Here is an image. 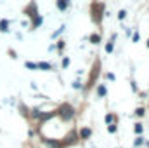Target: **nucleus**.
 Listing matches in <instances>:
<instances>
[{
  "label": "nucleus",
  "mask_w": 149,
  "mask_h": 148,
  "mask_svg": "<svg viewBox=\"0 0 149 148\" xmlns=\"http://www.w3.org/2000/svg\"><path fill=\"white\" fill-rule=\"evenodd\" d=\"M104 9H106L104 2H97V0H94V2L90 4V18H92V21H94L97 26H101V25H102Z\"/></svg>",
  "instance_id": "f257e3e1"
},
{
  "label": "nucleus",
  "mask_w": 149,
  "mask_h": 148,
  "mask_svg": "<svg viewBox=\"0 0 149 148\" xmlns=\"http://www.w3.org/2000/svg\"><path fill=\"white\" fill-rule=\"evenodd\" d=\"M99 72H101V61L99 59H95V63H94V66H92V70H90V77H88V80H87V84H83V92H88L92 87H94V84L97 82V77H99Z\"/></svg>",
  "instance_id": "f03ea898"
},
{
  "label": "nucleus",
  "mask_w": 149,
  "mask_h": 148,
  "mask_svg": "<svg viewBox=\"0 0 149 148\" xmlns=\"http://www.w3.org/2000/svg\"><path fill=\"white\" fill-rule=\"evenodd\" d=\"M57 111H59V117H61L63 120H71V118L74 117V108L70 105V103H63Z\"/></svg>",
  "instance_id": "7ed1b4c3"
},
{
  "label": "nucleus",
  "mask_w": 149,
  "mask_h": 148,
  "mask_svg": "<svg viewBox=\"0 0 149 148\" xmlns=\"http://www.w3.org/2000/svg\"><path fill=\"white\" fill-rule=\"evenodd\" d=\"M23 14L26 16V18H30V19H35L38 14V5H37V2L35 0H30L28 2V5L26 7H23Z\"/></svg>",
  "instance_id": "20e7f679"
},
{
  "label": "nucleus",
  "mask_w": 149,
  "mask_h": 148,
  "mask_svg": "<svg viewBox=\"0 0 149 148\" xmlns=\"http://www.w3.org/2000/svg\"><path fill=\"white\" fill-rule=\"evenodd\" d=\"M56 5L59 11H68L71 5V0H56Z\"/></svg>",
  "instance_id": "39448f33"
},
{
  "label": "nucleus",
  "mask_w": 149,
  "mask_h": 148,
  "mask_svg": "<svg viewBox=\"0 0 149 148\" xmlns=\"http://www.w3.org/2000/svg\"><path fill=\"white\" fill-rule=\"evenodd\" d=\"M42 23H43V18H42V16L38 14L37 18H35V19H31V25H30V30L33 32V30H37V28H40V26H42Z\"/></svg>",
  "instance_id": "423d86ee"
},
{
  "label": "nucleus",
  "mask_w": 149,
  "mask_h": 148,
  "mask_svg": "<svg viewBox=\"0 0 149 148\" xmlns=\"http://www.w3.org/2000/svg\"><path fill=\"white\" fill-rule=\"evenodd\" d=\"M37 66H38V70H42V72H50L54 68V65L52 63H47V61H38Z\"/></svg>",
  "instance_id": "0eeeda50"
},
{
  "label": "nucleus",
  "mask_w": 149,
  "mask_h": 148,
  "mask_svg": "<svg viewBox=\"0 0 149 148\" xmlns=\"http://www.w3.org/2000/svg\"><path fill=\"white\" fill-rule=\"evenodd\" d=\"M9 26H10V21L9 19H5V18L0 19V33H9V30H10Z\"/></svg>",
  "instance_id": "6e6552de"
},
{
  "label": "nucleus",
  "mask_w": 149,
  "mask_h": 148,
  "mask_svg": "<svg viewBox=\"0 0 149 148\" xmlns=\"http://www.w3.org/2000/svg\"><path fill=\"white\" fill-rule=\"evenodd\" d=\"M114 42H116V33H113L111 37H109V40H108V44H106V52L108 54H111L113 49H114Z\"/></svg>",
  "instance_id": "1a4fd4ad"
},
{
  "label": "nucleus",
  "mask_w": 149,
  "mask_h": 148,
  "mask_svg": "<svg viewBox=\"0 0 149 148\" xmlns=\"http://www.w3.org/2000/svg\"><path fill=\"white\" fill-rule=\"evenodd\" d=\"M90 136H92V129H90V127H83V129L80 131V134H78L80 140H88Z\"/></svg>",
  "instance_id": "9d476101"
},
{
  "label": "nucleus",
  "mask_w": 149,
  "mask_h": 148,
  "mask_svg": "<svg viewBox=\"0 0 149 148\" xmlns=\"http://www.w3.org/2000/svg\"><path fill=\"white\" fill-rule=\"evenodd\" d=\"M108 94V87H106V84H99L97 85V96L99 98H104Z\"/></svg>",
  "instance_id": "9b49d317"
},
{
  "label": "nucleus",
  "mask_w": 149,
  "mask_h": 148,
  "mask_svg": "<svg viewBox=\"0 0 149 148\" xmlns=\"http://www.w3.org/2000/svg\"><path fill=\"white\" fill-rule=\"evenodd\" d=\"M88 42H92V44H95V45H97V44H101V42H102V37H101L99 33H90V35H88Z\"/></svg>",
  "instance_id": "f8f14e48"
},
{
  "label": "nucleus",
  "mask_w": 149,
  "mask_h": 148,
  "mask_svg": "<svg viewBox=\"0 0 149 148\" xmlns=\"http://www.w3.org/2000/svg\"><path fill=\"white\" fill-rule=\"evenodd\" d=\"M104 120H106V124H113V122H118V118H116V115H114V113H108Z\"/></svg>",
  "instance_id": "ddd939ff"
},
{
  "label": "nucleus",
  "mask_w": 149,
  "mask_h": 148,
  "mask_svg": "<svg viewBox=\"0 0 149 148\" xmlns=\"http://www.w3.org/2000/svg\"><path fill=\"white\" fill-rule=\"evenodd\" d=\"M109 127H108V132L109 134H114L116 131H118V122H113V124H108Z\"/></svg>",
  "instance_id": "4468645a"
},
{
  "label": "nucleus",
  "mask_w": 149,
  "mask_h": 148,
  "mask_svg": "<svg viewBox=\"0 0 149 148\" xmlns=\"http://www.w3.org/2000/svg\"><path fill=\"white\" fill-rule=\"evenodd\" d=\"M134 131H135V134H142V132H144V125H142L141 122H137L135 127H134Z\"/></svg>",
  "instance_id": "2eb2a0df"
},
{
  "label": "nucleus",
  "mask_w": 149,
  "mask_h": 148,
  "mask_svg": "<svg viewBox=\"0 0 149 148\" xmlns=\"http://www.w3.org/2000/svg\"><path fill=\"white\" fill-rule=\"evenodd\" d=\"M24 68H28V70H38L37 63H31V61H26L24 63Z\"/></svg>",
  "instance_id": "dca6fc26"
},
{
  "label": "nucleus",
  "mask_w": 149,
  "mask_h": 148,
  "mask_svg": "<svg viewBox=\"0 0 149 148\" xmlns=\"http://www.w3.org/2000/svg\"><path fill=\"white\" fill-rule=\"evenodd\" d=\"M135 115H137V117H144V115H146V108H142V106H139V108L135 110Z\"/></svg>",
  "instance_id": "f3484780"
},
{
  "label": "nucleus",
  "mask_w": 149,
  "mask_h": 148,
  "mask_svg": "<svg viewBox=\"0 0 149 148\" xmlns=\"http://www.w3.org/2000/svg\"><path fill=\"white\" fill-rule=\"evenodd\" d=\"M125 18H127V11H125V9H121V11L118 12V19H120V21H123Z\"/></svg>",
  "instance_id": "a211bd4d"
},
{
  "label": "nucleus",
  "mask_w": 149,
  "mask_h": 148,
  "mask_svg": "<svg viewBox=\"0 0 149 148\" xmlns=\"http://www.w3.org/2000/svg\"><path fill=\"white\" fill-rule=\"evenodd\" d=\"M71 87H73V89H81V87H83V84H81L80 80H74L73 84H71Z\"/></svg>",
  "instance_id": "6ab92c4d"
},
{
  "label": "nucleus",
  "mask_w": 149,
  "mask_h": 148,
  "mask_svg": "<svg viewBox=\"0 0 149 148\" xmlns=\"http://www.w3.org/2000/svg\"><path fill=\"white\" fill-rule=\"evenodd\" d=\"M64 45H66V44H64V40H57V49H59V52L64 49Z\"/></svg>",
  "instance_id": "aec40b11"
},
{
  "label": "nucleus",
  "mask_w": 149,
  "mask_h": 148,
  "mask_svg": "<svg viewBox=\"0 0 149 148\" xmlns=\"http://www.w3.org/2000/svg\"><path fill=\"white\" fill-rule=\"evenodd\" d=\"M63 68H68L70 66V58H63V65H61Z\"/></svg>",
  "instance_id": "412c9836"
},
{
  "label": "nucleus",
  "mask_w": 149,
  "mask_h": 148,
  "mask_svg": "<svg viewBox=\"0 0 149 148\" xmlns=\"http://www.w3.org/2000/svg\"><path fill=\"white\" fill-rule=\"evenodd\" d=\"M142 143H144V140H142L141 136H137V138H135V147H141Z\"/></svg>",
  "instance_id": "4be33fe9"
},
{
  "label": "nucleus",
  "mask_w": 149,
  "mask_h": 148,
  "mask_svg": "<svg viewBox=\"0 0 149 148\" xmlns=\"http://www.w3.org/2000/svg\"><path fill=\"white\" fill-rule=\"evenodd\" d=\"M139 32H135V33H134V37H132V42H134V44H137V42H139Z\"/></svg>",
  "instance_id": "5701e85b"
},
{
  "label": "nucleus",
  "mask_w": 149,
  "mask_h": 148,
  "mask_svg": "<svg viewBox=\"0 0 149 148\" xmlns=\"http://www.w3.org/2000/svg\"><path fill=\"white\" fill-rule=\"evenodd\" d=\"M106 78H108V80H116V77H114V73H106Z\"/></svg>",
  "instance_id": "b1692460"
},
{
  "label": "nucleus",
  "mask_w": 149,
  "mask_h": 148,
  "mask_svg": "<svg viewBox=\"0 0 149 148\" xmlns=\"http://www.w3.org/2000/svg\"><path fill=\"white\" fill-rule=\"evenodd\" d=\"M132 89H134V92H137V85H135V80H132Z\"/></svg>",
  "instance_id": "393cba45"
},
{
  "label": "nucleus",
  "mask_w": 149,
  "mask_h": 148,
  "mask_svg": "<svg viewBox=\"0 0 149 148\" xmlns=\"http://www.w3.org/2000/svg\"><path fill=\"white\" fill-rule=\"evenodd\" d=\"M9 52H10V56H12V58H14V59H16V58H17V56H16V52H14V51H12V49H9Z\"/></svg>",
  "instance_id": "a878e982"
},
{
  "label": "nucleus",
  "mask_w": 149,
  "mask_h": 148,
  "mask_svg": "<svg viewBox=\"0 0 149 148\" xmlns=\"http://www.w3.org/2000/svg\"><path fill=\"white\" fill-rule=\"evenodd\" d=\"M148 47H149V38H148Z\"/></svg>",
  "instance_id": "bb28decb"
}]
</instances>
